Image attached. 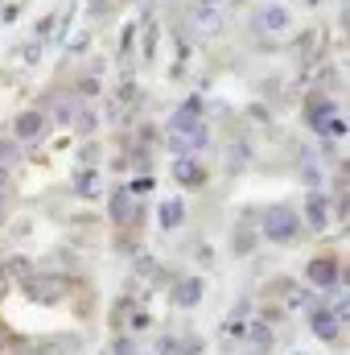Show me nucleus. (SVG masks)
Here are the masks:
<instances>
[{"label": "nucleus", "instance_id": "f257e3e1", "mask_svg": "<svg viewBox=\"0 0 350 355\" xmlns=\"http://www.w3.org/2000/svg\"><path fill=\"white\" fill-rule=\"evenodd\" d=\"M297 232H301L297 211H288V207H272V211H264V236H268L272 244H288V240H297Z\"/></svg>", "mask_w": 350, "mask_h": 355}, {"label": "nucleus", "instance_id": "f03ea898", "mask_svg": "<svg viewBox=\"0 0 350 355\" xmlns=\"http://www.w3.org/2000/svg\"><path fill=\"white\" fill-rule=\"evenodd\" d=\"M21 281H25V293H29L33 302H58V297L66 293L62 277H21Z\"/></svg>", "mask_w": 350, "mask_h": 355}, {"label": "nucleus", "instance_id": "7ed1b4c3", "mask_svg": "<svg viewBox=\"0 0 350 355\" xmlns=\"http://www.w3.org/2000/svg\"><path fill=\"white\" fill-rule=\"evenodd\" d=\"M305 277H309V285H317V289H330V285H338L342 268H338V261H334V257H317V261H309Z\"/></svg>", "mask_w": 350, "mask_h": 355}, {"label": "nucleus", "instance_id": "20e7f679", "mask_svg": "<svg viewBox=\"0 0 350 355\" xmlns=\"http://www.w3.org/2000/svg\"><path fill=\"white\" fill-rule=\"evenodd\" d=\"M309 327H313V335L326 339V343H334V339L342 335V318H338L334 310H313V314H309Z\"/></svg>", "mask_w": 350, "mask_h": 355}, {"label": "nucleus", "instance_id": "39448f33", "mask_svg": "<svg viewBox=\"0 0 350 355\" xmlns=\"http://www.w3.org/2000/svg\"><path fill=\"white\" fill-rule=\"evenodd\" d=\"M174 178L181 182V186H190V190H198V186L206 182V170H202V166H198V162H194L190 153H181V157L174 162Z\"/></svg>", "mask_w": 350, "mask_h": 355}, {"label": "nucleus", "instance_id": "423d86ee", "mask_svg": "<svg viewBox=\"0 0 350 355\" xmlns=\"http://www.w3.org/2000/svg\"><path fill=\"white\" fill-rule=\"evenodd\" d=\"M42 128H46V112H21L17 124H12V137L17 141H33Z\"/></svg>", "mask_w": 350, "mask_h": 355}, {"label": "nucleus", "instance_id": "0eeeda50", "mask_svg": "<svg viewBox=\"0 0 350 355\" xmlns=\"http://www.w3.org/2000/svg\"><path fill=\"white\" fill-rule=\"evenodd\" d=\"M256 25H260L264 33H284V29H288V12H284L280 4H268V8H260Z\"/></svg>", "mask_w": 350, "mask_h": 355}, {"label": "nucleus", "instance_id": "6e6552de", "mask_svg": "<svg viewBox=\"0 0 350 355\" xmlns=\"http://www.w3.org/2000/svg\"><path fill=\"white\" fill-rule=\"evenodd\" d=\"M111 219H116V223H132V219H136V207H132V190H128V186H120V190L111 194Z\"/></svg>", "mask_w": 350, "mask_h": 355}, {"label": "nucleus", "instance_id": "1a4fd4ad", "mask_svg": "<svg viewBox=\"0 0 350 355\" xmlns=\"http://www.w3.org/2000/svg\"><path fill=\"white\" fill-rule=\"evenodd\" d=\"M305 120L326 132V124L334 120V103H330V99H309V103H305Z\"/></svg>", "mask_w": 350, "mask_h": 355}, {"label": "nucleus", "instance_id": "9d476101", "mask_svg": "<svg viewBox=\"0 0 350 355\" xmlns=\"http://www.w3.org/2000/svg\"><path fill=\"white\" fill-rule=\"evenodd\" d=\"M198 297H202V277H185V281H177V289H174L177 306H198Z\"/></svg>", "mask_w": 350, "mask_h": 355}, {"label": "nucleus", "instance_id": "9b49d317", "mask_svg": "<svg viewBox=\"0 0 350 355\" xmlns=\"http://www.w3.org/2000/svg\"><path fill=\"white\" fill-rule=\"evenodd\" d=\"M75 190H79L83 198H95V194H99V174H95V170H83V174L75 178Z\"/></svg>", "mask_w": 350, "mask_h": 355}, {"label": "nucleus", "instance_id": "f8f14e48", "mask_svg": "<svg viewBox=\"0 0 350 355\" xmlns=\"http://www.w3.org/2000/svg\"><path fill=\"white\" fill-rule=\"evenodd\" d=\"M309 227H326V198L322 194H309Z\"/></svg>", "mask_w": 350, "mask_h": 355}, {"label": "nucleus", "instance_id": "ddd939ff", "mask_svg": "<svg viewBox=\"0 0 350 355\" xmlns=\"http://www.w3.org/2000/svg\"><path fill=\"white\" fill-rule=\"evenodd\" d=\"M181 219H185V207H181L177 198H169V202L161 207V227H177Z\"/></svg>", "mask_w": 350, "mask_h": 355}, {"label": "nucleus", "instance_id": "4468645a", "mask_svg": "<svg viewBox=\"0 0 350 355\" xmlns=\"http://www.w3.org/2000/svg\"><path fill=\"white\" fill-rule=\"evenodd\" d=\"M75 112H83V107H75V99H58L54 120H58V124H71V120H75Z\"/></svg>", "mask_w": 350, "mask_h": 355}, {"label": "nucleus", "instance_id": "2eb2a0df", "mask_svg": "<svg viewBox=\"0 0 350 355\" xmlns=\"http://www.w3.org/2000/svg\"><path fill=\"white\" fill-rule=\"evenodd\" d=\"M252 248H256V236H252V232H243V227H239V232H235V252H239V257H248V252H252Z\"/></svg>", "mask_w": 350, "mask_h": 355}, {"label": "nucleus", "instance_id": "dca6fc26", "mask_svg": "<svg viewBox=\"0 0 350 355\" xmlns=\"http://www.w3.org/2000/svg\"><path fill=\"white\" fill-rule=\"evenodd\" d=\"M198 25H202V29H219V17H214V8H206V4H202V8H198Z\"/></svg>", "mask_w": 350, "mask_h": 355}, {"label": "nucleus", "instance_id": "f3484780", "mask_svg": "<svg viewBox=\"0 0 350 355\" xmlns=\"http://www.w3.org/2000/svg\"><path fill=\"white\" fill-rule=\"evenodd\" d=\"M268 339H272V331H268V327H252V343H256V352H264V347H268Z\"/></svg>", "mask_w": 350, "mask_h": 355}, {"label": "nucleus", "instance_id": "a211bd4d", "mask_svg": "<svg viewBox=\"0 0 350 355\" xmlns=\"http://www.w3.org/2000/svg\"><path fill=\"white\" fill-rule=\"evenodd\" d=\"M116 355H136V343L132 339H116V347H111Z\"/></svg>", "mask_w": 350, "mask_h": 355}, {"label": "nucleus", "instance_id": "6ab92c4d", "mask_svg": "<svg viewBox=\"0 0 350 355\" xmlns=\"http://www.w3.org/2000/svg\"><path fill=\"white\" fill-rule=\"evenodd\" d=\"M8 157H17V145L12 141H0V166H8Z\"/></svg>", "mask_w": 350, "mask_h": 355}, {"label": "nucleus", "instance_id": "aec40b11", "mask_svg": "<svg viewBox=\"0 0 350 355\" xmlns=\"http://www.w3.org/2000/svg\"><path fill=\"white\" fill-rule=\"evenodd\" d=\"M8 190V166H0V194Z\"/></svg>", "mask_w": 350, "mask_h": 355}, {"label": "nucleus", "instance_id": "412c9836", "mask_svg": "<svg viewBox=\"0 0 350 355\" xmlns=\"http://www.w3.org/2000/svg\"><path fill=\"white\" fill-rule=\"evenodd\" d=\"M0 211H4V194H0Z\"/></svg>", "mask_w": 350, "mask_h": 355}]
</instances>
